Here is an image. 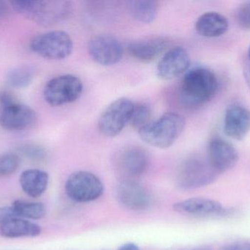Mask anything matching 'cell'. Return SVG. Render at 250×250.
I'll return each mask as SVG.
<instances>
[{"mask_svg":"<svg viewBox=\"0 0 250 250\" xmlns=\"http://www.w3.org/2000/svg\"><path fill=\"white\" fill-rule=\"evenodd\" d=\"M16 101L14 96L10 92L7 91H0V108H2Z\"/></svg>","mask_w":250,"mask_h":250,"instance_id":"cell-29","label":"cell"},{"mask_svg":"<svg viewBox=\"0 0 250 250\" xmlns=\"http://www.w3.org/2000/svg\"><path fill=\"white\" fill-rule=\"evenodd\" d=\"M236 19L242 29L250 30V1H246L238 7Z\"/></svg>","mask_w":250,"mask_h":250,"instance_id":"cell-26","label":"cell"},{"mask_svg":"<svg viewBox=\"0 0 250 250\" xmlns=\"http://www.w3.org/2000/svg\"><path fill=\"white\" fill-rule=\"evenodd\" d=\"M248 57H249V61L250 62V46L249 48V51H248Z\"/></svg>","mask_w":250,"mask_h":250,"instance_id":"cell-33","label":"cell"},{"mask_svg":"<svg viewBox=\"0 0 250 250\" xmlns=\"http://www.w3.org/2000/svg\"><path fill=\"white\" fill-rule=\"evenodd\" d=\"M229 28V20L217 12H208L201 15L195 23L197 32L204 38L221 36L226 33Z\"/></svg>","mask_w":250,"mask_h":250,"instance_id":"cell-19","label":"cell"},{"mask_svg":"<svg viewBox=\"0 0 250 250\" xmlns=\"http://www.w3.org/2000/svg\"><path fill=\"white\" fill-rule=\"evenodd\" d=\"M190 65L188 51L175 46L166 51L157 66V75L163 80H172L186 73Z\"/></svg>","mask_w":250,"mask_h":250,"instance_id":"cell-15","label":"cell"},{"mask_svg":"<svg viewBox=\"0 0 250 250\" xmlns=\"http://www.w3.org/2000/svg\"><path fill=\"white\" fill-rule=\"evenodd\" d=\"M223 129L232 139H245L250 132V110L240 104L229 106L225 113Z\"/></svg>","mask_w":250,"mask_h":250,"instance_id":"cell-16","label":"cell"},{"mask_svg":"<svg viewBox=\"0 0 250 250\" xmlns=\"http://www.w3.org/2000/svg\"><path fill=\"white\" fill-rule=\"evenodd\" d=\"M15 11L39 26L49 27L62 22L70 16V1L65 0L10 1Z\"/></svg>","mask_w":250,"mask_h":250,"instance_id":"cell-2","label":"cell"},{"mask_svg":"<svg viewBox=\"0 0 250 250\" xmlns=\"http://www.w3.org/2000/svg\"><path fill=\"white\" fill-rule=\"evenodd\" d=\"M118 250H141L139 247L135 244L129 242V243L124 244L121 247L119 248Z\"/></svg>","mask_w":250,"mask_h":250,"instance_id":"cell-31","label":"cell"},{"mask_svg":"<svg viewBox=\"0 0 250 250\" xmlns=\"http://www.w3.org/2000/svg\"><path fill=\"white\" fill-rule=\"evenodd\" d=\"M185 126V119L176 113H167L138 131L140 137L151 146L170 148L177 140Z\"/></svg>","mask_w":250,"mask_h":250,"instance_id":"cell-3","label":"cell"},{"mask_svg":"<svg viewBox=\"0 0 250 250\" xmlns=\"http://www.w3.org/2000/svg\"><path fill=\"white\" fill-rule=\"evenodd\" d=\"M37 121L33 109L21 103H12L0 108V126L10 132H21L30 129Z\"/></svg>","mask_w":250,"mask_h":250,"instance_id":"cell-11","label":"cell"},{"mask_svg":"<svg viewBox=\"0 0 250 250\" xmlns=\"http://www.w3.org/2000/svg\"><path fill=\"white\" fill-rule=\"evenodd\" d=\"M31 50L47 60H61L68 57L73 49L71 37L64 31H50L31 41Z\"/></svg>","mask_w":250,"mask_h":250,"instance_id":"cell-5","label":"cell"},{"mask_svg":"<svg viewBox=\"0 0 250 250\" xmlns=\"http://www.w3.org/2000/svg\"><path fill=\"white\" fill-rule=\"evenodd\" d=\"M207 159L218 174L233 169L239 161V154L230 142L221 138H213L207 148Z\"/></svg>","mask_w":250,"mask_h":250,"instance_id":"cell-14","label":"cell"},{"mask_svg":"<svg viewBox=\"0 0 250 250\" xmlns=\"http://www.w3.org/2000/svg\"><path fill=\"white\" fill-rule=\"evenodd\" d=\"M15 217L27 220H41L46 214V208L42 203L17 200L11 205Z\"/></svg>","mask_w":250,"mask_h":250,"instance_id":"cell-22","label":"cell"},{"mask_svg":"<svg viewBox=\"0 0 250 250\" xmlns=\"http://www.w3.org/2000/svg\"><path fill=\"white\" fill-rule=\"evenodd\" d=\"M244 76H245V81H246L247 85L249 87L250 89V62H248L245 64L244 67Z\"/></svg>","mask_w":250,"mask_h":250,"instance_id":"cell-30","label":"cell"},{"mask_svg":"<svg viewBox=\"0 0 250 250\" xmlns=\"http://www.w3.org/2000/svg\"><path fill=\"white\" fill-rule=\"evenodd\" d=\"M117 169L127 179L143 176L148 170L149 157L144 148L128 146L119 153L116 161Z\"/></svg>","mask_w":250,"mask_h":250,"instance_id":"cell-13","label":"cell"},{"mask_svg":"<svg viewBox=\"0 0 250 250\" xmlns=\"http://www.w3.org/2000/svg\"><path fill=\"white\" fill-rule=\"evenodd\" d=\"M42 229L36 223L19 217H10L0 222V236L7 239L35 238Z\"/></svg>","mask_w":250,"mask_h":250,"instance_id":"cell-18","label":"cell"},{"mask_svg":"<svg viewBox=\"0 0 250 250\" xmlns=\"http://www.w3.org/2000/svg\"><path fill=\"white\" fill-rule=\"evenodd\" d=\"M217 75L204 67H195L185 73L180 86V98L187 107H198L211 101L218 89Z\"/></svg>","mask_w":250,"mask_h":250,"instance_id":"cell-1","label":"cell"},{"mask_svg":"<svg viewBox=\"0 0 250 250\" xmlns=\"http://www.w3.org/2000/svg\"><path fill=\"white\" fill-rule=\"evenodd\" d=\"M192 250H212L210 248H208V247H202V248H196V249H193Z\"/></svg>","mask_w":250,"mask_h":250,"instance_id":"cell-32","label":"cell"},{"mask_svg":"<svg viewBox=\"0 0 250 250\" xmlns=\"http://www.w3.org/2000/svg\"><path fill=\"white\" fill-rule=\"evenodd\" d=\"M115 195L120 204L132 211H144L152 203L149 192L132 179L122 181L116 187Z\"/></svg>","mask_w":250,"mask_h":250,"instance_id":"cell-12","label":"cell"},{"mask_svg":"<svg viewBox=\"0 0 250 250\" xmlns=\"http://www.w3.org/2000/svg\"><path fill=\"white\" fill-rule=\"evenodd\" d=\"M21 159L15 153L0 154V178H7L14 174L20 167Z\"/></svg>","mask_w":250,"mask_h":250,"instance_id":"cell-24","label":"cell"},{"mask_svg":"<svg viewBox=\"0 0 250 250\" xmlns=\"http://www.w3.org/2000/svg\"><path fill=\"white\" fill-rule=\"evenodd\" d=\"M170 45L168 38L151 37L130 43L128 50L131 55L143 63H150L158 58Z\"/></svg>","mask_w":250,"mask_h":250,"instance_id":"cell-17","label":"cell"},{"mask_svg":"<svg viewBox=\"0 0 250 250\" xmlns=\"http://www.w3.org/2000/svg\"><path fill=\"white\" fill-rule=\"evenodd\" d=\"M88 52L98 64L109 66L117 64L122 60L124 49L117 38L102 34L91 38L88 43Z\"/></svg>","mask_w":250,"mask_h":250,"instance_id":"cell-9","label":"cell"},{"mask_svg":"<svg viewBox=\"0 0 250 250\" xmlns=\"http://www.w3.org/2000/svg\"><path fill=\"white\" fill-rule=\"evenodd\" d=\"M128 8L135 20L141 23H150L157 18L159 4L156 1L135 0L128 1Z\"/></svg>","mask_w":250,"mask_h":250,"instance_id":"cell-21","label":"cell"},{"mask_svg":"<svg viewBox=\"0 0 250 250\" xmlns=\"http://www.w3.org/2000/svg\"><path fill=\"white\" fill-rule=\"evenodd\" d=\"M21 154L24 155L27 158L32 159L33 160H42L45 157V151L42 147L36 145H23L19 149Z\"/></svg>","mask_w":250,"mask_h":250,"instance_id":"cell-27","label":"cell"},{"mask_svg":"<svg viewBox=\"0 0 250 250\" xmlns=\"http://www.w3.org/2000/svg\"><path fill=\"white\" fill-rule=\"evenodd\" d=\"M36 69L32 65H22L7 72L6 80L10 86L18 89L27 88L35 79Z\"/></svg>","mask_w":250,"mask_h":250,"instance_id":"cell-23","label":"cell"},{"mask_svg":"<svg viewBox=\"0 0 250 250\" xmlns=\"http://www.w3.org/2000/svg\"><path fill=\"white\" fill-rule=\"evenodd\" d=\"M220 250H250V242H231L224 245Z\"/></svg>","mask_w":250,"mask_h":250,"instance_id":"cell-28","label":"cell"},{"mask_svg":"<svg viewBox=\"0 0 250 250\" xmlns=\"http://www.w3.org/2000/svg\"><path fill=\"white\" fill-rule=\"evenodd\" d=\"M218 175L207 158L192 157L181 164L176 182L180 189L192 190L211 184Z\"/></svg>","mask_w":250,"mask_h":250,"instance_id":"cell-4","label":"cell"},{"mask_svg":"<svg viewBox=\"0 0 250 250\" xmlns=\"http://www.w3.org/2000/svg\"><path fill=\"white\" fill-rule=\"evenodd\" d=\"M134 108L135 104L129 98H119L111 103L100 117L98 127L101 133L108 137L120 135L130 121Z\"/></svg>","mask_w":250,"mask_h":250,"instance_id":"cell-8","label":"cell"},{"mask_svg":"<svg viewBox=\"0 0 250 250\" xmlns=\"http://www.w3.org/2000/svg\"><path fill=\"white\" fill-rule=\"evenodd\" d=\"M67 196L75 202L84 204L99 199L104 192V185L101 179L88 171L72 173L65 183Z\"/></svg>","mask_w":250,"mask_h":250,"instance_id":"cell-6","label":"cell"},{"mask_svg":"<svg viewBox=\"0 0 250 250\" xmlns=\"http://www.w3.org/2000/svg\"><path fill=\"white\" fill-rule=\"evenodd\" d=\"M176 212L197 218H223L231 215L232 211L218 201L205 198H192L173 205Z\"/></svg>","mask_w":250,"mask_h":250,"instance_id":"cell-10","label":"cell"},{"mask_svg":"<svg viewBox=\"0 0 250 250\" xmlns=\"http://www.w3.org/2000/svg\"><path fill=\"white\" fill-rule=\"evenodd\" d=\"M151 111L149 106L146 104H135L130 119L131 125L134 129L141 130L151 122Z\"/></svg>","mask_w":250,"mask_h":250,"instance_id":"cell-25","label":"cell"},{"mask_svg":"<svg viewBox=\"0 0 250 250\" xmlns=\"http://www.w3.org/2000/svg\"><path fill=\"white\" fill-rule=\"evenodd\" d=\"M83 83L76 76L64 74L53 78L45 85L43 96L52 107L74 102L83 92Z\"/></svg>","mask_w":250,"mask_h":250,"instance_id":"cell-7","label":"cell"},{"mask_svg":"<svg viewBox=\"0 0 250 250\" xmlns=\"http://www.w3.org/2000/svg\"><path fill=\"white\" fill-rule=\"evenodd\" d=\"M48 182V173L38 169L25 170L19 178V183L23 192L33 198H39L45 193Z\"/></svg>","mask_w":250,"mask_h":250,"instance_id":"cell-20","label":"cell"}]
</instances>
